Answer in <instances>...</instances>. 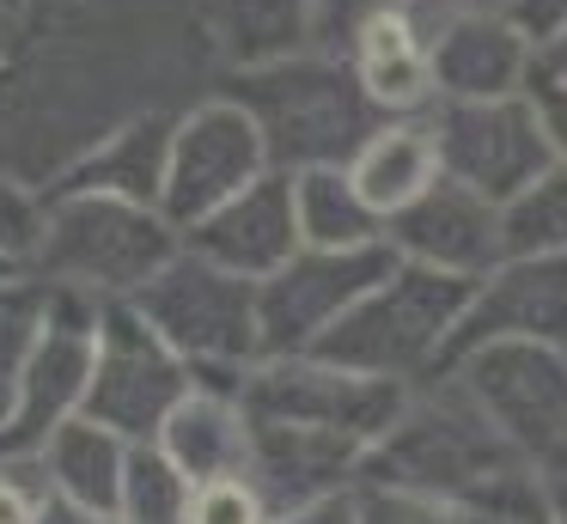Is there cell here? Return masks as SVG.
I'll return each mask as SVG.
<instances>
[{
  "mask_svg": "<svg viewBox=\"0 0 567 524\" xmlns=\"http://www.w3.org/2000/svg\"><path fill=\"white\" fill-rule=\"evenodd\" d=\"M128 445H135V439H123V433H111V427H99L92 414H80V421L55 427V433L38 445L43 482H50V494L68 500V506L116 518V500H123V470H128Z\"/></svg>",
  "mask_w": 567,
  "mask_h": 524,
  "instance_id": "603a6c76",
  "label": "cell"
},
{
  "mask_svg": "<svg viewBox=\"0 0 567 524\" xmlns=\"http://www.w3.org/2000/svg\"><path fill=\"white\" fill-rule=\"evenodd\" d=\"M196 372L184 353L147 323L128 299L99 311V348H92V390L86 414L123 439H159L172 409L189 397Z\"/></svg>",
  "mask_w": 567,
  "mask_h": 524,
  "instance_id": "9c48e42d",
  "label": "cell"
},
{
  "mask_svg": "<svg viewBox=\"0 0 567 524\" xmlns=\"http://www.w3.org/2000/svg\"><path fill=\"white\" fill-rule=\"evenodd\" d=\"M50 482L38 458H7L0 451V524H43L50 512Z\"/></svg>",
  "mask_w": 567,
  "mask_h": 524,
  "instance_id": "d6a6232c",
  "label": "cell"
},
{
  "mask_svg": "<svg viewBox=\"0 0 567 524\" xmlns=\"http://www.w3.org/2000/svg\"><path fill=\"white\" fill-rule=\"evenodd\" d=\"M348 68H354L360 92L372 97L379 116H427V110L440 104L427 31H421L403 7H384L379 19L360 31V43L348 49Z\"/></svg>",
  "mask_w": 567,
  "mask_h": 524,
  "instance_id": "ffe728a7",
  "label": "cell"
},
{
  "mask_svg": "<svg viewBox=\"0 0 567 524\" xmlns=\"http://www.w3.org/2000/svg\"><path fill=\"white\" fill-rule=\"evenodd\" d=\"M184 244L208 263H220L238 280H269L287 256L299 250V214H293V177L269 171L245 195H233L226 207H214L208 219L184 232Z\"/></svg>",
  "mask_w": 567,
  "mask_h": 524,
  "instance_id": "2e32d148",
  "label": "cell"
},
{
  "mask_svg": "<svg viewBox=\"0 0 567 524\" xmlns=\"http://www.w3.org/2000/svg\"><path fill=\"white\" fill-rule=\"evenodd\" d=\"M537 73H543V80H555V85H567V37H561V43H549V49L537 55Z\"/></svg>",
  "mask_w": 567,
  "mask_h": 524,
  "instance_id": "ab89813d",
  "label": "cell"
},
{
  "mask_svg": "<svg viewBox=\"0 0 567 524\" xmlns=\"http://www.w3.org/2000/svg\"><path fill=\"white\" fill-rule=\"evenodd\" d=\"M427 116H433V141H440L445 183L476 189L494 207L525 195L555 165L530 92H518V97H440Z\"/></svg>",
  "mask_w": 567,
  "mask_h": 524,
  "instance_id": "30bf717a",
  "label": "cell"
},
{
  "mask_svg": "<svg viewBox=\"0 0 567 524\" xmlns=\"http://www.w3.org/2000/svg\"><path fill=\"white\" fill-rule=\"evenodd\" d=\"M506 256H567V171L549 165L525 195L501 207Z\"/></svg>",
  "mask_w": 567,
  "mask_h": 524,
  "instance_id": "83f0119b",
  "label": "cell"
},
{
  "mask_svg": "<svg viewBox=\"0 0 567 524\" xmlns=\"http://www.w3.org/2000/svg\"><path fill=\"white\" fill-rule=\"evenodd\" d=\"M457 390L525 463L567 445V348L555 341H488L445 366Z\"/></svg>",
  "mask_w": 567,
  "mask_h": 524,
  "instance_id": "ba28073f",
  "label": "cell"
},
{
  "mask_svg": "<svg viewBox=\"0 0 567 524\" xmlns=\"http://www.w3.org/2000/svg\"><path fill=\"white\" fill-rule=\"evenodd\" d=\"M99 299L86 292L55 287L50 305V329H43L38 353L25 366V384L13 397V414L0 421V451L7 458H38V445L55 427L86 414V390H92V348H99Z\"/></svg>",
  "mask_w": 567,
  "mask_h": 524,
  "instance_id": "4fadbf2b",
  "label": "cell"
},
{
  "mask_svg": "<svg viewBox=\"0 0 567 524\" xmlns=\"http://www.w3.org/2000/svg\"><path fill=\"white\" fill-rule=\"evenodd\" d=\"M396 7H403L421 31H433V24L464 19V12H494V7H506V0H396Z\"/></svg>",
  "mask_w": 567,
  "mask_h": 524,
  "instance_id": "d590c367",
  "label": "cell"
},
{
  "mask_svg": "<svg viewBox=\"0 0 567 524\" xmlns=\"http://www.w3.org/2000/svg\"><path fill=\"white\" fill-rule=\"evenodd\" d=\"M530 104H537V122H543V141H549L555 165L567 171V85L530 73Z\"/></svg>",
  "mask_w": 567,
  "mask_h": 524,
  "instance_id": "e575fe53",
  "label": "cell"
},
{
  "mask_svg": "<svg viewBox=\"0 0 567 524\" xmlns=\"http://www.w3.org/2000/svg\"><path fill=\"white\" fill-rule=\"evenodd\" d=\"M537 475H543V494H549L555 524H567V445H561V451H549V458L537 463Z\"/></svg>",
  "mask_w": 567,
  "mask_h": 524,
  "instance_id": "74e56055",
  "label": "cell"
},
{
  "mask_svg": "<svg viewBox=\"0 0 567 524\" xmlns=\"http://www.w3.org/2000/svg\"><path fill=\"white\" fill-rule=\"evenodd\" d=\"M141 317L184 353L196 384H233L245 390V372L262 360V311H257V280L226 275L220 263L184 250L135 292Z\"/></svg>",
  "mask_w": 567,
  "mask_h": 524,
  "instance_id": "8992f818",
  "label": "cell"
},
{
  "mask_svg": "<svg viewBox=\"0 0 567 524\" xmlns=\"http://www.w3.org/2000/svg\"><path fill=\"white\" fill-rule=\"evenodd\" d=\"M189 500H196V482L165 458L159 439H135L128 445L116 518L123 524H189Z\"/></svg>",
  "mask_w": 567,
  "mask_h": 524,
  "instance_id": "4316f807",
  "label": "cell"
},
{
  "mask_svg": "<svg viewBox=\"0 0 567 524\" xmlns=\"http://www.w3.org/2000/svg\"><path fill=\"white\" fill-rule=\"evenodd\" d=\"M172 134H177V110H141V116L116 122L111 134H99L74 158V171L50 189H99L159 207L165 177H172Z\"/></svg>",
  "mask_w": 567,
  "mask_h": 524,
  "instance_id": "d6986e66",
  "label": "cell"
},
{
  "mask_svg": "<svg viewBox=\"0 0 567 524\" xmlns=\"http://www.w3.org/2000/svg\"><path fill=\"white\" fill-rule=\"evenodd\" d=\"M518 451L488 427V414L464 397L445 372H433L427 384L409 390L403 414L391 421V433L372 445L367 475L360 482L384 487H415L433 500H470L482 482H494L501 470H518Z\"/></svg>",
  "mask_w": 567,
  "mask_h": 524,
  "instance_id": "5b68a950",
  "label": "cell"
},
{
  "mask_svg": "<svg viewBox=\"0 0 567 524\" xmlns=\"http://www.w3.org/2000/svg\"><path fill=\"white\" fill-rule=\"evenodd\" d=\"M384 238L403 263H421L452 280H482L488 268L506 263L501 207L482 202L476 189H457V183H433L415 207H403L384 226Z\"/></svg>",
  "mask_w": 567,
  "mask_h": 524,
  "instance_id": "9a60e30c",
  "label": "cell"
},
{
  "mask_svg": "<svg viewBox=\"0 0 567 524\" xmlns=\"http://www.w3.org/2000/svg\"><path fill=\"white\" fill-rule=\"evenodd\" d=\"M354 524H464V512L452 500L415 494V487L360 482L354 487Z\"/></svg>",
  "mask_w": 567,
  "mask_h": 524,
  "instance_id": "4dcf8cb0",
  "label": "cell"
},
{
  "mask_svg": "<svg viewBox=\"0 0 567 524\" xmlns=\"http://www.w3.org/2000/svg\"><path fill=\"white\" fill-rule=\"evenodd\" d=\"M269 500L257 494L250 475H226V482H202L189 500V524H269Z\"/></svg>",
  "mask_w": 567,
  "mask_h": 524,
  "instance_id": "1f68e13d",
  "label": "cell"
},
{
  "mask_svg": "<svg viewBox=\"0 0 567 524\" xmlns=\"http://www.w3.org/2000/svg\"><path fill=\"white\" fill-rule=\"evenodd\" d=\"M391 263H396L391 244H367V250H311V244H299L257 287L262 353H311L391 275Z\"/></svg>",
  "mask_w": 567,
  "mask_h": 524,
  "instance_id": "7c38bea8",
  "label": "cell"
},
{
  "mask_svg": "<svg viewBox=\"0 0 567 524\" xmlns=\"http://www.w3.org/2000/svg\"><path fill=\"white\" fill-rule=\"evenodd\" d=\"M177 250H184V232L165 219V207L99 189H50V219H43L31 275L50 287L86 292L99 305H116L135 299Z\"/></svg>",
  "mask_w": 567,
  "mask_h": 524,
  "instance_id": "3957f363",
  "label": "cell"
},
{
  "mask_svg": "<svg viewBox=\"0 0 567 524\" xmlns=\"http://www.w3.org/2000/svg\"><path fill=\"white\" fill-rule=\"evenodd\" d=\"M488 341H555L567 348V256H506L476 280L445 366ZM440 366V372H445Z\"/></svg>",
  "mask_w": 567,
  "mask_h": 524,
  "instance_id": "5bb4252c",
  "label": "cell"
},
{
  "mask_svg": "<svg viewBox=\"0 0 567 524\" xmlns=\"http://www.w3.org/2000/svg\"><path fill=\"white\" fill-rule=\"evenodd\" d=\"M13 275H25V268H13V263H0V287H7V280H13Z\"/></svg>",
  "mask_w": 567,
  "mask_h": 524,
  "instance_id": "60d3db41",
  "label": "cell"
},
{
  "mask_svg": "<svg viewBox=\"0 0 567 524\" xmlns=\"http://www.w3.org/2000/svg\"><path fill=\"white\" fill-rule=\"evenodd\" d=\"M457 512H464V524H555L537 463L501 470L494 482H482L470 500H457Z\"/></svg>",
  "mask_w": 567,
  "mask_h": 524,
  "instance_id": "f1b7e54d",
  "label": "cell"
},
{
  "mask_svg": "<svg viewBox=\"0 0 567 524\" xmlns=\"http://www.w3.org/2000/svg\"><path fill=\"white\" fill-rule=\"evenodd\" d=\"M269 524H354V494H336V500H318V506L275 512Z\"/></svg>",
  "mask_w": 567,
  "mask_h": 524,
  "instance_id": "8d00e7d4",
  "label": "cell"
},
{
  "mask_svg": "<svg viewBox=\"0 0 567 524\" xmlns=\"http://www.w3.org/2000/svg\"><path fill=\"white\" fill-rule=\"evenodd\" d=\"M43 524H123V518H104V512H80V506H68V500H50Z\"/></svg>",
  "mask_w": 567,
  "mask_h": 524,
  "instance_id": "f35d334b",
  "label": "cell"
},
{
  "mask_svg": "<svg viewBox=\"0 0 567 524\" xmlns=\"http://www.w3.org/2000/svg\"><path fill=\"white\" fill-rule=\"evenodd\" d=\"M427 49L440 97H518L530 92V73H537V49L518 37L506 7L433 24Z\"/></svg>",
  "mask_w": 567,
  "mask_h": 524,
  "instance_id": "ac0fdd59",
  "label": "cell"
},
{
  "mask_svg": "<svg viewBox=\"0 0 567 524\" xmlns=\"http://www.w3.org/2000/svg\"><path fill=\"white\" fill-rule=\"evenodd\" d=\"M476 292V280L433 275L421 263L396 256L391 275L330 329L311 353L348 366V372H372L391 384H427L452 353V336L464 323V305Z\"/></svg>",
  "mask_w": 567,
  "mask_h": 524,
  "instance_id": "277c9868",
  "label": "cell"
},
{
  "mask_svg": "<svg viewBox=\"0 0 567 524\" xmlns=\"http://www.w3.org/2000/svg\"><path fill=\"white\" fill-rule=\"evenodd\" d=\"M367 445L336 433H311V427H269L250 421V482L269 500V512L318 506V500L354 494L367 475Z\"/></svg>",
  "mask_w": 567,
  "mask_h": 524,
  "instance_id": "e0dca14e",
  "label": "cell"
},
{
  "mask_svg": "<svg viewBox=\"0 0 567 524\" xmlns=\"http://www.w3.org/2000/svg\"><path fill=\"white\" fill-rule=\"evenodd\" d=\"M208 37L220 73L311 49V0H208Z\"/></svg>",
  "mask_w": 567,
  "mask_h": 524,
  "instance_id": "cb8c5ba5",
  "label": "cell"
},
{
  "mask_svg": "<svg viewBox=\"0 0 567 524\" xmlns=\"http://www.w3.org/2000/svg\"><path fill=\"white\" fill-rule=\"evenodd\" d=\"M506 19H513L518 37L543 55L549 43L567 37V0H506Z\"/></svg>",
  "mask_w": 567,
  "mask_h": 524,
  "instance_id": "836d02e7",
  "label": "cell"
},
{
  "mask_svg": "<svg viewBox=\"0 0 567 524\" xmlns=\"http://www.w3.org/2000/svg\"><path fill=\"white\" fill-rule=\"evenodd\" d=\"M293 214H299V244L311 250H367V244H391L384 219L372 202L354 189L348 165H318L293 177Z\"/></svg>",
  "mask_w": 567,
  "mask_h": 524,
  "instance_id": "d4e9b609",
  "label": "cell"
},
{
  "mask_svg": "<svg viewBox=\"0 0 567 524\" xmlns=\"http://www.w3.org/2000/svg\"><path fill=\"white\" fill-rule=\"evenodd\" d=\"M269 146H262L257 122L233 104L226 92H208L196 104L177 110L172 134V177H165V219L177 232H189L196 219H208L214 207H226L233 195H245L257 177H269Z\"/></svg>",
  "mask_w": 567,
  "mask_h": 524,
  "instance_id": "8fae6325",
  "label": "cell"
},
{
  "mask_svg": "<svg viewBox=\"0 0 567 524\" xmlns=\"http://www.w3.org/2000/svg\"><path fill=\"white\" fill-rule=\"evenodd\" d=\"M43 219H50V189L0 171V263H13L31 275L38 244H43Z\"/></svg>",
  "mask_w": 567,
  "mask_h": 524,
  "instance_id": "f546056e",
  "label": "cell"
},
{
  "mask_svg": "<svg viewBox=\"0 0 567 524\" xmlns=\"http://www.w3.org/2000/svg\"><path fill=\"white\" fill-rule=\"evenodd\" d=\"M50 305H55V287L38 275H13L0 287V421L13 414L25 366H31V353H38L43 329H50Z\"/></svg>",
  "mask_w": 567,
  "mask_h": 524,
  "instance_id": "484cf974",
  "label": "cell"
},
{
  "mask_svg": "<svg viewBox=\"0 0 567 524\" xmlns=\"http://www.w3.org/2000/svg\"><path fill=\"white\" fill-rule=\"evenodd\" d=\"M415 384H391L372 372H348V366L323 360V353H262L245 372V414L269 427H311V433H336L354 445H379L391 421L403 414Z\"/></svg>",
  "mask_w": 567,
  "mask_h": 524,
  "instance_id": "52a82bcc",
  "label": "cell"
},
{
  "mask_svg": "<svg viewBox=\"0 0 567 524\" xmlns=\"http://www.w3.org/2000/svg\"><path fill=\"white\" fill-rule=\"evenodd\" d=\"M354 189L372 202V214L391 226L403 207H415L433 183H445L440 141H433V116H384L379 129L360 141V153L348 158Z\"/></svg>",
  "mask_w": 567,
  "mask_h": 524,
  "instance_id": "7402d4cb",
  "label": "cell"
},
{
  "mask_svg": "<svg viewBox=\"0 0 567 524\" xmlns=\"http://www.w3.org/2000/svg\"><path fill=\"white\" fill-rule=\"evenodd\" d=\"M214 92H226L250 122H257L269 165L299 177L318 165H348L360 153L379 110L360 92L348 55H323V49H299L281 61H257V68H233L214 80Z\"/></svg>",
  "mask_w": 567,
  "mask_h": 524,
  "instance_id": "7a4b0ae2",
  "label": "cell"
},
{
  "mask_svg": "<svg viewBox=\"0 0 567 524\" xmlns=\"http://www.w3.org/2000/svg\"><path fill=\"white\" fill-rule=\"evenodd\" d=\"M214 80L208 0H0V171L50 189L116 122Z\"/></svg>",
  "mask_w": 567,
  "mask_h": 524,
  "instance_id": "6da1fadb",
  "label": "cell"
},
{
  "mask_svg": "<svg viewBox=\"0 0 567 524\" xmlns=\"http://www.w3.org/2000/svg\"><path fill=\"white\" fill-rule=\"evenodd\" d=\"M159 451L189 482H226L250 470V414L233 384H189V397L159 427Z\"/></svg>",
  "mask_w": 567,
  "mask_h": 524,
  "instance_id": "44dd1931",
  "label": "cell"
}]
</instances>
